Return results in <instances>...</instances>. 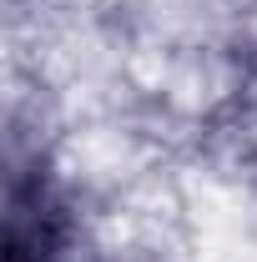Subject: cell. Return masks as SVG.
Wrapping results in <instances>:
<instances>
[{"instance_id":"cell-1","label":"cell","mask_w":257,"mask_h":262,"mask_svg":"<svg viewBox=\"0 0 257 262\" xmlns=\"http://www.w3.org/2000/svg\"><path fill=\"white\" fill-rule=\"evenodd\" d=\"M66 242V212L51 196V187L35 177H10L5 192V262H51Z\"/></svg>"}]
</instances>
